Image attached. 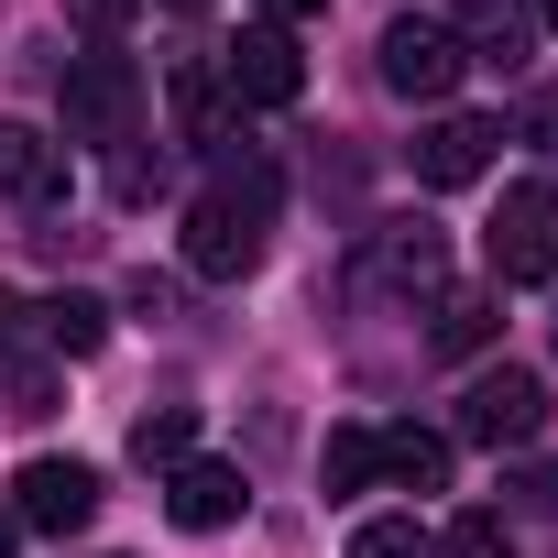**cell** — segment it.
Returning a JSON list of instances; mask_svg holds the SVG:
<instances>
[{
  "instance_id": "1",
  "label": "cell",
  "mask_w": 558,
  "mask_h": 558,
  "mask_svg": "<svg viewBox=\"0 0 558 558\" xmlns=\"http://www.w3.org/2000/svg\"><path fill=\"white\" fill-rule=\"evenodd\" d=\"M263 219H274V165H230L197 208H186V274L230 286V274L263 263Z\"/></svg>"
},
{
  "instance_id": "2",
  "label": "cell",
  "mask_w": 558,
  "mask_h": 558,
  "mask_svg": "<svg viewBox=\"0 0 558 558\" xmlns=\"http://www.w3.org/2000/svg\"><path fill=\"white\" fill-rule=\"evenodd\" d=\"M132 121H143V66L132 56H77L66 66V143H132Z\"/></svg>"
},
{
  "instance_id": "3",
  "label": "cell",
  "mask_w": 558,
  "mask_h": 558,
  "mask_svg": "<svg viewBox=\"0 0 558 558\" xmlns=\"http://www.w3.org/2000/svg\"><path fill=\"white\" fill-rule=\"evenodd\" d=\"M493 274H504V286H558V186H504V208H493Z\"/></svg>"
},
{
  "instance_id": "4",
  "label": "cell",
  "mask_w": 558,
  "mask_h": 558,
  "mask_svg": "<svg viewBox=\"0 0 558 558\" xmlns=\"http://www.w3.org/2000/svg\"><path fill=\"white\" fill-rule=\"evenodd\" d=\"M460 66H471V56H460V34H449V23H416V12H405V23H384V88H395V99H449V88H460Z\"/></svg>"
},
{
  "instance_id": "5",
  "label": "cell",
  "mask_w": 558,
  "mask_h": 558,
  "mask_svg": "<svg viewBox=\"0 0 558 558\" xmlns=\"http://www.w3.org/2000/svg\"><path fill=\"white\" fill-rule=\"evenodd\" d=\"M536 427H547V384H536V373H514V362H504V373H482V384L460 395V438H482V449H525Z\"/></svg>"
},
{
  "instance_id": "6",
  "label": "cell",
  "mask_w": 558,
  "mask_h": 558,
  "mask_svg": "<svg viewBox=\"0 0 558 558\" xmlns=\"http://www.w3.org/2000/svg\"><path fill=\"white\" fill-rule=\"evenodd\" d=\"M219 77H230V99H252V110H286V99L307 88V56H296L286 23H252V34L219 56Z\"/></svg>"
},
{
  "instance_id": "7",
  "label": "cell",
  "mask_w": 558,
  "mask_h": 558,
  "mask_svg": "<svg viewBox=\"0 0 558 558\" xmlns=\"http://www.w3.org/2000/svg\"><path fill=\"white\" fill-rule=\"evenodd\" d=\"M99 514V471L88 460H34L23 482H12V525H45V536H77Z\"/></svg>"
},
{
  "instance_id": "8",
  "label": "cell",
  "mask_w": 558,
  "mask_h": 558,
  "mask_svg": "<svg viewBox=\"0 0 558 558\" xmlns=\"http://www.w3.org/2000/svg\"><path fill=\"white\" fill-rule=\"evenodd\" d=\"M241 504H252V482H241L230 460H175V482H165V514H175L186 536H219V525H241Z\"/></svg>"
},
{
  "instance_id": "9",
  "label": "cell",
  "mask_w": 558,
  "mask_h": 558,
  "mask_svg": "<svg viewBox=\"0 0 558 558\" xmlns=\"http://www.w3.org/2000/svg\"><path fill=\"white\" fill-rule=\"evenodd\" d=\"M493 143H504V121H471V110L427 121V132H416V186H471V175L493 165Z\"/></svg>"
},
{
  "instance_id": "10",
  "label": "cell",
  "mask_w": 558,
  "mask_h": 558,
  "mask_svg": "<svg viewBox=\"0 0 558 558\" xmlns=\"http://www.w3.org/2000/svg\"><path fill=\"white\" fill-rule=\"evenodd\" d=\"M0 197L12 208H56L66 197V143H45L34 121H0Z\"/></svg>"
},
{
  "instance_id": "11",
  "label": "cell",
  "mask_w": 558,
  "mask_h": 558,
  "mask_svg": "<svg viewBox=\"0 0 558 558\" xmlns=\"http://www.w3.org/2000/svg\"><path fill=\"white\" fill-rule=\"evenodd\" d=\"M449 34H460V56H493V66H514L536 23H525V0H460V23H449Z\"/></svg>"
},
{
  "instance_id": "12",
  "label": "cell",
  "mask_w": 558,
  "mask_h": 558,
  "mask_svg": "<svg viewBox=\"0 0 558 558\" xmlns=\"http://www.w3.org/2000/svg\"><path fill=\"white\" fill-rule=\"evenodd\" d=\"M373 460H384V482H405V493H438V482H449V438H427V427H373Z\"/></svg>"
},
{
  "instance_id": "13",
  "label": "cell",
  "mask_w": 558,
  "mask_h": 558,
  "mask_svg": "<svg viewBox=\"0 0 558 558\" xmlns=\"http://www.w3.org/2000/svg\"><path fill=\"white\" fill-rule=\"evenodd\" d=\"M34 318H45V351H56V362H88V351L110 340V307H99V296H77V286H66V296H45Z\"/></svg>"
},
{
  "instance_id": "14",
  "label": "cell",
  "mask_w": 558,
  "mask_h": 558,
  "mask_svg": "<svg viewBox=\"0 0 558 558\" xmlns=\"http://www.w3.org/2000/svg\"><path fill=\"white\" fill-rule=\"evenodd\" d=\"M427 340H438V351H482V340H493V296H482V286H449L438 318H427Z\"/></svg>"
},
{
  "instance_id": "15",
  "label": "cell",
  "mask_w": 558,
  "mask_h": 558,
  "mask_svg": "<svg viewBox=\"0 0 558 558\" xmlns=\"http://www.w3.org/2000/svg\"><path fill=\"white\" fill-rule=\"evenodd\" d=\"M186 449H197V405H154V416L132 427V460H143V471H175Z\"/></svg>"
},
{
  "instance_id": "16",
  "label": "cell",
  "mask_w": 558,
  "mask_h": 558,
  "mask_svg": "<svg viewBox=\"0 0 558 558\" xmlns=\"http://www.w3.org/2000/svg\"><path fill=\"white\" fill-rule=\"evenodd\" d=\"M318 471H329V493H362V482H384V460H373V427H329Z\"/></svg>"
},
{
  "instance_id": "17",
  "label": "cell",
  "mask_w": 558,
  "mask_h": 558,
  "mask_svg": "<svg viewBox=\"0 0 558 558\" xmlns=\"http://www.w3.org/2000/svg\"><path fill=\"white\" fill-rule=\"evenodd\" d=\"M351 558H438V536L416 514H373V525H351Z\"/></svg>"
},
{
  "instance_id": "18",
  "label": "cell",
  "mask_w": 558,
  "mask_h": 558,
  "mask_svg": "<svg viewBox=\"0 0 558 558\" xmlns=\"http://www.w3.org/2000/svg\"><path fill=\"white\" fill-rule=\"evenodd\" d=\"M384 286H438V230H395L384 241Z\"/></svg>"
},
{
  "instance_id": "19",
  "label": "cell",
  "mask_w": 558,
  "mask_h": 558,
  "mask_svg": "<svg viewBox=\"0 0 558 558\" xmlns=\"http://www.w3.org/2000/svg\"><path fill=\"white\" fill-rule=\"evenodd\" d=\"M438 558H514V525H504V514H460Z\"/></svg>"
},
{
  "instance_id": "20",
  "label": "cell",
  "mask_w": 558,
  "mask_h": 558,
  "mask_svg": "<svg viewBox=\"0 0 558 558\" xmlns=\"http://www.w3.org/2000/svg\"><path fill=\"white\" fill-rule=\"evenodd\" d=\"M66 12H77V34H99V45H110V34L143 12V0H66Z\"/></svg>"
},
{
  "instance_id": "21",
  "label": "cell",
  "mask_w": 558,
  "mask_h": 558,
  "mask_svg": "<svg viewBox=\"0 0 558 558\" xmlns=\"http://www.w3.org/2000/svg\"><path fill=\"white\" fill-rule=\"evenodd\" d=\"M45 405H56V373L23 362V373H12V416H45Z\"/></svg>"
},
{
  "instance_id": "22",
  "label": "cell",
  "mask_w": 558,
  "mask_h": 558,
  "mask_svg": "<svg viewBox=\"0 0 558 558\" xmlns=\"http://www.w3.org/2000/svg\"><path fill=\"white\" fill-rule=\"evenodd\" d=\"M263 12H274V23H307V12H329V0H263Z\"/></svg>"
},
{
  "instance_id": "23",
  "label": "cell",
  "mask_w": 558,
  "mask_h": 558,
  "mask_svg": "<svg viewBox=\"0 0 558 558\" xmlns=\"http://www.w3.org/2000/svg\"><path fill=\"white\" fill-rule=\"evenodd\" d=\"M12 329H23V307H12V296H0V351H12Z\"/></svg>"
},
{
  "instance_id": "24",
  "label": "cell",
  "mask_w": 558,
  "mask_h": 558,
  "mask_svg": "<svg viewBox=\"0 0 558 558\" xmlns=\"http://www.w3.org/2000/svg\"><path fill=\"white\" fill-rule=\"evenodd\" d=\"M12 536H23V525H12V504H0V558H12Z\"/></svg>"
},
{
  "instance_id": "25",
  "label": "cell",
  "mask_w": 558,
  "mask_h": 558,
  "mask_svg": "<svg viewBox=\"0 0 558 558\" xmlns=\"http://www.w3.org/2000/svg\"><path fill=\"white\" fill-rule=\"evenodd\" d=\"M175 12H208V0H175Z\"/></svg>"
},
{
  "instance_id": "26",
  "label": "cell",
  "mask_w": 558,
  "mask_h": 558,
  "mask_svg": "<svg viewBox=\"0 0 558 558\" xmlns=\"http://www.w3.org/2000/svg\"><path fill=\"white\" fill-rule=\"evenodd\" d=\"M547 34H558V0H547Z\"/></svg>"
}]
</instances>
